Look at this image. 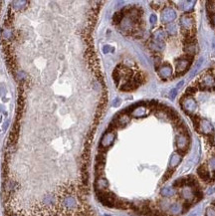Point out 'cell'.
<instances>
[{
  "label": "cell",
  "mask_w": 215,
  "mask_h": 216,
  "mask_svg": "<svg viewBox=\"0 0 215 216\" xmlns=\"http://www.w3.org/2000/svg\"><path fill=\"white\" fill-rule=\"evenodd\" d=\"M176 193L175 189L173 188V187H164V188H162L160 190V194L161 196H163V197H166V198H169V197H172V196H174Z\"/></svg>",
  "instance_id": "cell-15"
},
{
  "label": "cell",
  "mask_w": 215,
  "mask_h": 216,
  "mask_svg": "<svg viewBox=\"0 0 215 216\" xmlns=\"http://www.w3.org/2000/svg\"><path fill=\"white\" fill-rule=\"evenodd\" d=\"M195 127H196L198 131L203 134H210L213 132V127H212L211 123L205 119H198V122L195 124Z\"/></svg>",
  "instance_id": "cell-4"
},
{
  "label": "cell",
  "mask_w": 215,
  "mask_h": 216,
  "mask_svg": "<svg viewBox=\"0 0 215 216\" xmlns=\"http://www.w3.org/2000/svg\"><path fill=\"white\" fill-rule=\"evenodd\" d=\"M197 173L200 176V178L205 180V181H207L209 179V177H210L209 171H208L207 167L205 166V165H201V166L199 167V169H197Z\"/></svg>",
  "instance_id": "cell-14"
},
{
  "label": "cell",
  "mask_w": 215,
  "mask_h": 216,
  "mask_svg": "<svg viewBox=\"0 0 215 216\" xmlns=\"http://www.w3.org/2000/svg\"><path fill=\"white\" fill-rule=\"evenodd\" d=\"M196 50H197V48H196L195 42H188V43H186L184 46V52L186 53L187 56L192 57L195 53H196Z\"/></svg>",
  "instance_id": "cell-11"
},
{
  "label": "cell",
  "mask_w": 215,
  "mask_h": 216,
  "mask_svg": "<svg viewBox=\"0 0 215 216\" xmlns=\"http://www.w3.org/2000/svg\"><path fill=\"white\" fill-rule=\"evenodd\" d=\"M157 73H159V75L162 79L169 78V77H171V75H172V68H171V66L169 64L164 63L159 67Z\"/></svg>",
  "instance_id": "cell-7"
},
{
  "label": "cell",
  "mask_w": 215,
  "mask_h": 216,
  "mask_svg": "<svg viewBox=\"0 0 215 216\" xmlns=\"http://www.w3.org/2000/svg\"><path fill=\"white\" fill-rule=\"evenodd\" d=\"M211 21L213 23V25L215 26V14H213V15L211 16Z\"/></svg>",
  "instance_id": "cell-27"
},
{
  "label": "cell",
  "mask_w": 215,
  "mask_h": 216,
  "mask_svg": "<svg viewBox=\"0 0 215 216\" xmlns=\"http://www.w3.org/2000/svg\"><path fill=\"white\" fill-rule=\"evenodd\" d=\"M205 215H206V216H215V209L213 207H208L206 209Z\"/></svg>",
  "instance_id": "cell-23"
},
{
  "label": "cell",
  "mask_w": 215,
  "mask_h": 216,
  "mask_svg": "<svg viewBox=\"0 0 215 216\" xmlns=\"http://www.w3.org/2000/svg\"><path fill=\"white\" fill-rule=\"evenodd\" d=\"M189 145V140L188 137L184 133H180L176 137V147L180 151H185L187 150Z\"/></svg>",
  "instance_id": "cell-6"
},
{
  "label": "cell",
  "mask_w": 215,
  "mask_h": 216,
  "mask_svg": "<svg viewBox=\"0 0 215 216\" xmlns=\"http://www.w3.org/2000/svg\"><path fill=\"white\" fill-rule=\"evenodd\" d=\"M196 91H197V89L195 87H189V88H187V90H186V96H190L191 94L196 93Z\"/></svg>",
  "instance_id": "cell-24"
},
{
  "label": "cell",
  "mask_w": 215,
  "mask_h": 216,
  "mask_svg": "<svg viewBox=\"0 0 215 216\" xmlns=\"http://www.w3.org/2000/svg\"><path fill=\"white\" fill-rule=\"evenodd\" d=\"M213 141H214V143H215V136H214V138H213Z\"/></svg>",
  "instance_id": "cell-28"
},
{
  "label": "cell",
  "mask_w": 215,
  "mask_h": 216,
  "mask_svg": "<svg viewBox=\"0 0 215 216\" xmlns=\"http://www.w3.org/2000/svg\"><path fill=\"white\" fill-rule=\"evenodd\" d=\"M175 3L177 4V7L180 9V10L187 12L190 10V9H192L193 4L195 3V1H176Z\"/></svg>",
  "instance_id": "cell-10"
},
{
  "label": "cell",
  "mask_w": 215,
  "mask_h": 216,
  "mask_svg": "<svg viewBox=\"0 0 215 216\" xmlns=\"http://www.w3.org/2000/svg\"><path fill=\"white\" fill-rule=\"evenodd\" d=\"M176 19V12L171 7H165L161 11V21L163 23H171Z\"/></svg>",
  "instance_id": "cell-5"
},
{
  "label": "cell",
  "mask_w": 215,
  "mask_h": 216,
  "mask_svg": "<svg viewBox=\"0 0 215 216\" xmlns=\"http://www.w3.org/2000/svg\"><path fill=\"white\" fill-rule=\"evenodd\" d=\"M132 116L133 117H138V118H141V117H145L147 115V110L146 108H137L135 111H133L132 113Z\"/></svg>",
  "instance_id": "cell-18"
},
{
  "label": "cell",
  "mask_w": 215,
  "mask_h": 216,
  "mask_svg": "<svg viewBox=\"0 0 215 216\" xmlns=\"http://www.w3.org/2000/svg\"><path fill=\"white\" fill-rule=\"evenodd\" d=\"M166 32H167V34L170 36L176 35V33H177V26L173 23H169L168 25L166 26Z\"/></svg>",
  "instance_id": "cell-20"
},
{
  "label": "cell",
  "mask_w": 215,
  "mask_h": 216,
  "mask_svg": "<svg viewBox=\"0 0 215 216\" xmlns=\"http://www.w3.org/2000/svg\"><path fill=\"white\" fill-rule=\"evenodd\" d=\"M191 60H192V57L190 56H186V57H181L178 60H176L175 62V70L177 74H182L187 70L190 65H191Z\"/></svg>",
  "instance_id": "cell-2"
},
{
  "label": "cell",
  "mask_w": 215,
  "mask_h": 216,
  "mask_svg": "<svg viewBox=\"0 0 215 216\" xmlns=\"http://www.w3.org/2000/svg\"><path fill=\"white\" fill-rule=\"evenodd\" d=\"M180 26L183 32H191L194 26V20L192 16H190L188 13L184 14L180 18Z\"/></svg>",
  "instance_id": "cell-3"
},
{
  "label": "cell",
  "mask_w": 215,
  "mask_h": 216,
  "mask_svg": "<svg viewBox=\"0 0 215 216\" xmlns=\"http://www.w3.org/2000/svg\"><path fill=\"white\" fill-rule=\"evenodd\" d=\"M181 196H182V198L185 199L186 201L191 202V201L196 197V196H195V188H192V187H189V186L183 187L182 190H181Z\"/></svg>",
  "instance_id": "cell-8"
},
{
  "label": "cell",
  "mask_w": 215,
  "mask_h": 216,
  "mask_svg": "<svg viewBox=\"0 0 215 216\" xmlns=\"http://www.w3.org/2000/svg\"><path fill=\"white\" fill-rule=\"evenodd\" d=\"M114 141V133H107L105 136L103 137L102 141H101V146L103 147H109L111 145H113V142Z\"/></svg>",
  "instance_id": "cell-9"
},
{
  "label": "cell",
  "mask_w": 215,
  "mask_h": 216,
  "mask_svg": "<svg viewBox=\"0 0 215 216\" xmlns=\"http://www.w3.org/2000/svg\"><path fill=\"white\" fill-rule=\"evenodd\" d=\"M213 83H214V80H213V78H211V76L204 77L201 81V89L202 90L209 89L211 86H213Z\"/></svg>",
  "instance_id": "cell-16"
},
{
  "label": "cell",
  "mask_w": 215,
  "mask_h": 216,
  "mask_svg": "<svg viewBox=\"0 0 215 216\" xmlns=\"http://www.w3.org/2000/svg\"><path fill=\"white\" fill-rule=\"evenodd\" d=\"M177 89L176 88H174V89H172L170 91V93H169V98L170 99H174L175 97H176V95H177Z\"/></svg>",
  "instance_id": "cell-25"
},
{
  "label": "cell",
  "mask_w": 215,
  "mask_h": 216,
  "mask_svg": "<svg viewBox=\"0 0 215 216\" xmlns=\"http://www.w3.org/2000/svg\"><path fill=\"white\" fill-rule=\"evenodd\" d=\"M181 160H182V157H181V155L178 152L172 153V155H171L170 160H169V166L171 167V169L176 167L181 162Z\"/></svg>",
  "instance_id": "cell-12"
},
{
  "label": "cell",
  "mask_w": 215,
  "mask_h": 216,
  "mask_svg": "<svg viewBox=\"0 0 215 216\" xmlns=\"http://www.w3.org/2000/svg\"><path fill=\"white\" fill-rule=\"evenodd\" d=\"M180 105L187 114H193L197 109L196 102H195V100L192 97H190V96H185V97L181 99Z\"/></svg>",
  "instance_id": "cell-1"
},
{
  "label": "cell",
  "mask_w": 215,
  "mask_h": 216,
  "mask_svg": "<svg viewBox=\"0 0 215 216\" xmlns=\"http://www.w3.org/2000/svg\"><path fill=\"white\" fill-rule=\"evenodd\" d=\"M164 39H165V33L162 30L159 29V30H156L154 33V40L159 41V42H163Z\"/></svg>",
  "instance_id": "cell-19"
},
{
  "label": "cell",
  "mask_w": 215,
  "mask_h": 216,
  "mask_svg": "<svg viewBox=\"0 0 215 216\" xmlns=\"http://www.w3.org/2000/svg\"><path fill=\"white\" fill-rule=\"evenodd\" d=\"M164 43L163 42H159V41H155L154 40L151 42V44H150V48L154 51L155 52H161V51H163L164 50Z\"/></svg>",
  "instance_id": "cell-17"
},
{
  "label": "cell",
  "mask_w": 215,
  "mask_h": 216,
  "mask_svg": "<svg viewBox=\"0 0 215 216\" xmlns=\"http://www.w3.org/2000/svg\"><path fill=\"white\" fill-rule=\"evenodd\" d=\"M168 211H169V213L171 215H178L183 211V206L181 205L180 203L176 202V203H173V204L170 205Z\"/></svg>",
  "instance_id": "cell-13"
},
{
  "label": "cell",
  "mask_w": 215,
  "mask_h": 216,
  "mask_svg": "<svg viewBox=\"0 0 215 216\" xmlns=\"http://www.w3.org/2000/svg\"><path fill=\"white\" fill-rule=\"evenodd\" d=\"M207 10L209 13L215 14V1H209L207 2Z\"/></svg>",
  "instance_id": "cell-21"
},
{
  "label": "cell",
  "mask_w": 215,
  "mask_h": 216,
  "mask_svg": "<svg viewBox=\"0 0 215 216\" xmlns=\"http://www.w3.org/2000/svg\"><path fill=\"white\" fill-rule=\"evenodd\" d=\"M150 23L152 24V25H154V24H155V23H156V21H157V17H156L155 14H151L150 17Z\"/></svg>",
  "instance_id": "cell-26"
},
{
  "label": "cell",
  "mask_w": 215,
  "mask_h": 216,
  "mask_svg": "<svg viewBox=\"0 0 215 216\" xmlns=\"http://www.w3.org/2000/svg\"><path fill=\"white\" fill-rule=\"evenodd\" d=\"M208 166H209L210 169L215 172V156L212 157V158H210V160H209V161H208Z\"/></svg>",
  "instance_id": "cell-22"
}]
</instances>
